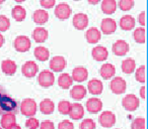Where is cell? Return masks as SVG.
Masks as SVG:
<instances>
[{"instance_id":"cell-1","label":"cell","mask_w":148,"mask_h":129,"mask_svg":"<svg viewBox=\"0 0 148 129\" xmlns=\"http://www.w3.org/2000/svg\"><path fill=\"white\" fill-rule=\"evenodd\" d=\"M18 109V104L11 96L3 93L0 97V111H3L5 113H13Z\"/></svg>"},{"instance_id":"cell-2","label":"cell","mask_w":148,"mask_h":129,"mask_svg":"<svg viewBox=\"0 0 148 129\" xmlns=\"http://www.w3.org/2000/svg\"><path fill=\"white\" fill-rule=\"evenodd\" d=\"M37 103L34 99L27 98L23 100L21 104V113L25 116L27 117H34L37 113Z\"/></svg>"},{"instance_id":"cell-3","label":"cell","mask_w":148,"mask_h":129,"mask_svg":"<svg viewBox=\"0 0 148 129\" xmlns=\"http://www.w3.org/2000/svg\"><path fill=\"white\" fill-rule=\"evenodd\" d=\"M38 82H39L40 86L44 87V88H48L54 85L55 82V76L51 71L44 70L43 72H41L38 77Z\"/></svg>"},{"instance_id":"cell-4","label":"cell","mask_w":148,"mask_h":129,"mask_svg":"<svg viewBox=\"0 0 148 129\" xmlns=\"http://www.w3.org/2000/svg\"><path fill=\"white\" fill-rule=\"evenodd\" d=\"M110 88H111L112 92L116 95H121L125 93L126 88H127V84L126 81L124 80L122 77H115L113 80L111 81L110 84Z\"/></svg>"},{"instance_id":"cell-5","label":"cell","mask_w":148,"mask_h":129,"mask_svg":"<svg viewBox=\"0 0 148 129\" xmlns=\"http://www.w3.org/2000/svg\"><path fill=\"white\" fill-rule=\"evenodd\" d=\"M31 41L25 35H18L13 41V47L19 53H25L31 49Z\"/></svg>"},{"instance_id":"cell-6","label":"cell","mask_w":148,"mask_h":129,"mask_svg":"<svg viewBox=\"0 0 148 129\" xmlns=\"http://www.w3.org/2000/svg\"><path fill=\"white\" fill-rule=\"evenodd\" d=\"M139 99L138 97H136L134 94H128L124 97L123 101H122V104L123 107L127 111L130 112H133V111L137 110L138 107H139Z\"/></svg>"},{"instance_id":"cell-7","label":"cell","mask_w":148,"mask_h":129,"mask_svg":"<svg viewBox=\"0 0 148 129\" xmlns=\"http://www.w3.org/2000/svg\"><path fill=\"white\" fill-rule=\"evenodd\" d=\"M99 124L105 128H111L116 123V115L112 111H105L99 115Z\"/></svg>"},{"instance_id":"cell-8","label":"cell","mask_w":148,"mask_h":129,"mask_svg":"<svg viewBox=\"0 0 148 129\" xmlns=\"http://www.w3.org/2000/svg\"><path fill=\"white\" fill-rule=\"evenodd\" d=\"M39 72V67L34 61H29L23 65L21 73L27 78H34Z\"/></svg>"},{"instance_id":"cell-9","label":"cell","mask_w":148,"mask_h":129,"mask_svg":"<svg viewBox=\"0 0 148 129\" xmlns=\"http://www.w3.org/2000/svg\"><path fill=\"white\" fill-rule=\"evenodd\" d=\"M71 8L67 3H60L55 8V15L60 20H65L68 19L71 15Z\"/></svg>"},{"instance_id":"cell-10","label":"cell","mask_w":148,"mask_h":129,"mask_svg":"<svg viewBox=\"0 0 148 129\" xmlns=\"http://www.w3.org/2000/svg\"><path fill=\"white\" fill-rule=\"evenodd\" d=\"M72 80L75 82H84L88 78V71L84 67H76L72 71Z\"/></svg>"},{"instance_id":"cell-11","label":"cell","mask_w":148,"mask_h":129,"mask_svg":"<svg viewBox=\"0 0 148 129\" xmlns=\"http://www.w3.org/2000/svg\"><path fill=\"white\" fill-rule=\"evenodd\" d=\"M49 66L53 72H62L66 67V59L62 55H56L51 59Z\"/></svg>"},{"instance_id":"cell-12","label":"cell","mask_w":148,"mask_h":129,"mask_svg":"<svg viewBox=\"0 0 148 129\" xmlns=\"http://www.w3.org/2000/svg\"><path fill=\"white\" fill-rule=\"evenodd\" d=\"M73 25L78 30H83L88 25V17L84 13H77L73 16Z\"/></svg>"},{"instance_id":"cell-13","label":"cell","mask_w":148,"mask_h":129,"mask_svg":"<svg viewBox=\"0 0 148 129\" xmlns=\"http://www.w3.org/2000/svg\"><path fill=\"white\" fill-rule=\"evenodd\" d=\"M101 32H103L105 34H112L116 31L117 29V23L116 20L113 18H105L103 19L101 23Z\"/></svg>"},{"instance_id":"cell-14","label":"cell","mask_w":148,"mask_h":129,"mask_svg":"<svg viewBox=\"0 0 148 129\" xmlns=\"http://www.w3.org/2000/svg\"><path fill=\"white\" fill-rule=\"evenodd\" d=\"M70 116V118L73 120H80L83 118L84 115V108L81 104L79 103H74L71 104V108H70V112L68 114Z\"/></svg>"},{"instance_id":"cell-15","label":"cell","mask_w":148,"mask_h":129,"mask_svg":"<svg viewBox=\"0 0 148 129\" xmlns=\"http://www.w3.org/2000/svg\"><path fill=\"white\" fill-rule=\"evenodd\" d=\"M129 51V45L123 39H119L113 45V53L118 57L125 55Z\"/></svg>"},{"instance_id":"cell-16","label":"cell","mask_w":148,"mask_h":129,"mask_svg":"<svg viewBox=\"0 0 148 129\" xmlns=\"http://www.w3.org/2000/svg\"><path fill=\"white\" fill-rule=\"evenodd\" d=\"M86 109L89 113H99L103 109V102L99 98H90L86 102Z\"/></svg>"},{"instance_id":"cell-17","label":"cell","mask_w":148,"mask_h":129,"mask_svg":"<svg viewBox=\"0 0 148 129\" xmlns=\"http://www.w3.org/2000/svg\"><path fill=\"white\" fill-rule=\"evenodd\" d=\"M92 57L97 61H103L109 57V51L103 45H97L92 49Z\"/></svg>"},{"instance_id":"cell-18","label":"cell","mask_w":148,"mask_h":129,"mask_svg":"<svg viewBox=\"0 0 148 129\" xmlns=\"http://www.w3.org/2000/svg\"><path fill=\"white\" fill-rule=\"evenodd\" d=\"M1 70L7 76H12L16 72L17 66L15 61H13L12 59H4L1 63Z\"/></svg>"},{"instance_id":"cell-19","label":"cell","mask_w":148,"mask_h":129,"mask_svg":"<svg viewBox=\"0 0 148 129\" xmlns=\"http://www.w3.org/2000/svg\"><path fill=\"white\" fill-rule=\"evenodd\" d=\"M87 90L92 95H99L103 93V85L101 81L97 80V79H92L87 84Z\"/></svg>"},{"instance_id":"cell-20","label":"cell","mask_w":148,"mask_h":129,"mask_svg":"<svg viewBox=\"0 0 148 129\" xmlns=\"http://www.w3.org/2000/svg\"><path fill=\"white\" fill-rule=\"evenodd\" d=\"M136 20L133 16L131 15H124L120 19V26L124 30H132L135 27Z\"/></svg>"},{"instance_id":"cell-21","label":"cell","mask_w":148,"mask_h":129,"mask_svg":"<svg viewBox=\"0 0 148 129\" xmlns=\"http://www.w3.org/2000/svg\"><path fill=\"white\" fill-rule=\"evenodd\" d=\"M115 73H116V68L112 63H103V66H101V70H99L101 76L103 79H106V80L113 78L115 76Z\"/></svg>"},{"instance_id":"cell-22","label":"cell","mask_w":148,"mask_h":129,"mask_svg":"<svg viewBox=\"0 0 148 129\" xmlns=\"http://www.w3.org/2000/svg\"><path fill=\"white\" fill-rule=\"evenodd\" d=\"M101 32L97 27H91V28L87 29L85 32V38H86L87 43H97L101 39Z\"/></svg>"},{"instance_id":"cell-23","label":"cell","mask_w":148,"mask_h":129,"mask_svg":"<svg viewBox=\"0 0 148 129\" xmlns=\"http://www.w3.org/2000/svg\"><path fill=\"white\" fill-rule=\"evenodd\" d=\"M48 36H49V33L48 30L44 27H37L35 28V30L33 31V37L35 39V41L39 43H45L47 41Z\"/></svg>"},{"instance_id":"cell-24","label":"cell","mask_w":148,"mask_h":129,"mask_svg":"<svg viewBox=\"0 0 148 129\" xmlns=\"http://www.w3.org/2000/svg\"><path fill=\"white\" fill-rule=\"evenodd\" d=\"M86 88L82 85H76V86H74L73 88L71 89L70 91V95L73 99L75 100H81L85 97L86 95Z\"/></svg>"},{"instance_id":"cell-25","label":"cell","mask_w":148,"mask_h":129,"mask_svg":"<svg viewBox=\"0 0 148 129\" xmlns=\"http://www.w3.org/2000/svg\"><path fill=\"white\" fill-rule=\"evenodd\" d=\"M15 121H16L15 114H13V113H4L2 115V117H1V120H0L1 128L7 129L9 126L15 124Z\"/></svg>"},{"instance_id":"cell-26","label":"cell","mask_w":148,"mask_h":129,"mask_svg":"<svg viewBox=\"0 0 148 129\" xmlns=\"http://www.w3.org/2000/svg\"><path fill=\"white\" fill-rule=\"evenodd\" d=\"M33 19L37 24H44L49 19V13L44 9H38L34 12Z\"/></svg>"},{"instance_id":"cell-27","label":"cell","mask_w":148,"mask_h":129,"mask_svg":"<svg viewBox=\"0 0 148 129\" xmlns=\"http://www.w3.org/2000/svg\"><path fill=\"white\" fill-rule=\"evenodd\" d=\"M117 9V2L116 0H103L101 2V10L106 14H113Z\"/></svg>"},{"instance_id":"cell-28","label":"cell","mask_w":148,"mask_h":129,"mask_svg":"<svg viewBox=\"0 0 148 129\" xmlns=\"http://www.w3.org/2000/svg\"><path fill=\"white\" fill-rule=\"evenodd\" d=\"M40 110L43 114L49 115L52 114L55 110V104L52 100L50 99H44L41 103H40Z\"/></svg>"},{"instance_id":"cell-29","label":"cell","mask_w":148,"mask_h":129,"mask_svg":"<svg viewBox=\"0 0 148 129\" xmlns=\"http://www.w3.org/2000/svg\"><path fill=\"white\" fill-rule=\"evenodd\" d=\"M34 55H35L36 59L40 61H48L50 57L49 49L45 47H37L35 49V51H34Z\"/></svg>"},{"instance_id":"cell-30","label":"cell","mask_w":148,"mask_h":129,"mask_svg":"<svg viewBox=\"0 0 148 129\" xmlns=\"http://www.w3.org/2000/svg\"><path fill=\"white\" fill-rule=\"evenodd\" d=\"M11 14H12V17L15 19L16 21H23L27 16V11L21 5H15L12 8V11H11Z\"/></svg>"},{"instance_id":"cell-31","label":"cell","mask_w":148,"mask_h":129,"mask_svg":"<svg viewBox=\"0 0 148 129\" xmlns=\"http://www.w3.org/2000/svg\"><path fill=\"white\" fill-rule=\"evenodd\" d=\"M135 69H136L135 59L129 57V59H126L122 61V71L125 74H132L135 71Z\"/></svg>"},{"instance_id":"cell-32","label":"cell","mask_w":148,"mask_h":129,"mask_svg":"<svg viewBox=\"0 0 148 129\" xmlns=\"http://www.w3.org/2000/svg\"><path fill=\"white\" fill-rule=\"evenodd\" d=\"M72 83L73 80L69 74H61L58 78V85L62 89H69L72 86Z\"/></svg>"},{"instance_id":"cell-33","label":"cell","mask_w":148,"mask_h":129,"mask_svg":"<svg viewBox=\"0 0 148 129\" xmlns=\"http://www.w3.org/2000/svg\"><path fill=\"white\" fill-rule=\"evenodd\" d=\"M133 37L136 43H145V28L144 27H138V28H136L133 33Z\"/></svg>"},{"instance_id":"cell-34","label":"cell","mask_w":148,"mask_h":129,"mask_svg":"<svg viewBox=\"0 0 148 129\" xmlns=\"http://www.w3.org/2000/svg\"><path fill=\"white\" fill-rule=\"evenodd\" d=\"M70 108H71V103L69 101H66V100L60 101L59 104H58V111H59V113H61L63 115L69 114Z\"/></svg>"},{"instance_id":"cell-35","label":"cell","mask_w":148,"mask_h":129,"mask_svg":"<svg viewBox=\"0 0 148 129\" xmlns=\"http://www.w3.org/2000/svg\"><path fill=\"white\" fill-rule=\"evenodd\" d=\"M135 78L137 82L145 83V66H141L136 70Z\"/></svg>"},{"instance_id":"cell-36","label":"cell","mask_w":148,"mask_h":129,"mask_svg":"<svg viewBox=\"0 0 148 129\" xmlns=\"http://www.w3.org/2000/svg\"><path fill=\"white\" fill-rule=\"evenodd\" d=\"M10 27V20L5 15H0V31H6Z\"/></svg>"},{"instance_id":"cell-37","label":"cell","mask_w":148,"mask_h":129,"mask_svg":"<svg viewBox=\"0 0 148 129\" xmlns=\"http://www.w3.org/2000/svg\"><path fill=\"white\" fill-rule=\"evenodd\" d=\"M131 129H145V119L142 117L134 119L131 124Z\"/></svg>"},{"instance_id":"cell-38","label":"cell","mask_w":148,"mask_h":129,"mask_svg":"<svg viewBox=\"0 0 148 129\" xmlns=\"http://www.w3.org/2000/svg\"><path fill=\"white\" fill-rule=\"evenodd\" d=\"M134 6V0H120L119 1V7L121 10L128 11Z\"/></svg>"},{"instance_id":"cell-39","label":"cell","mask_w":148,"mask_h":129,"mask_svg":"<svg viewBox=\"0 0 148 129\" xmlns=\"http://www.w3.org/2000/svg\"><path fill=\"white\" fill-rule=\"evenodd\" d=\"M80 129H95V122L92 119H84L82 122L80 123Z\"/></svg>"},{"instance_id":"cell-40","label":"cell","mask_w":148,"mask_h":129,"mask_svg":"<svg viewBox=\"0 0 148 129\" xmlns=\"http://www.w3.org/2000/svg\"><path fill=\"white\" fill-rule=\"evenodd\" d=\"M25 127L29 129H38L40 127V122L35 117H29L25 122Z\"/></svg>"},{"instance_id":"cell-41","label":"cell","mask_w":148,"mask_h":129,"mask_svg":"<svg viewBox=\"0 0 148 129\" xmlns=\"http://www.w3.org/2000/svg\"><path fill=\"white\" fill-rule=\"evenodd\" d=\"M58 129H74V125L71 121L63 120L58 124Z\"/></svg>"},{"instance_id":"cell-42","label":"cell","mask_w":148,"mask_h":129,"mask_svg":"<svg viewBox=\"0 0 148 129\" xmlns=\"http://www.w3.org/2000/svg\"><path fill=\"white\" fill-rule=\"evenodd\" d=\"M40 129H55V125L52 121L45 120L40 123Z\"/></svg>"},{"instance_id":"cell-43","label":"cell","mask_w":148,"mask_h":129,"mask_svg":"<svg viewBox=\"0 0 148 129\" xmlns=\"http://www.w3.org/2000/svg\"><path fill=\"white\" fill-rule=\"evenodd\" d=\"M56 0H40V3L44 8H52L55 5Z\"/></svg>"},{"instance_id":"cell-44","label":"cell","mask_w":148,"mask_h":129,"mask_svg":"<svg viewBox=\"0 0 148 129\" xmlns=\"http://www.w3.org/2000/svg\"><path fill=\"white\" fill-rule=\"evenodd\" d=\"M138 21H139V23L142 26L145 25V11H142L139 14V16H138Z\"/></svg>"},{"instance_id":"cell-45","label":"cell","mask_w":148,"mask_h":129,"mask_svg":"<svg viewBox=\"0 0 148 129\" xmlns=\"http://www.w3.org/2000/svg\"><path fill=\"white\" fill-rule=\"evenodd\" d=\"M145 91H146V88H145V86H143V87H141L140 88V91H139V93H140V97H141L142 99H145Z\"/></svg>"},{"instance_id":"cell-46","label":"cell","mask_w":148,"mask_h":129,"mask_svg":"<svg viewBox=\"0 0 148 129\" xmlns=\"http://www.w3.org/2000/svg\"><path fill=\"white\" fill-rule=\"evenodd\" d=\"M7 129H21V127L19 126V125H17L16 123H15V124H13V125H11V126H9Z\"/></svg>"},{"instance_id":"cell-47","label":"cell","mask_w":148,"mask_h":129,"mask_svg":"<svg viewBox=\"0 0 148 129\" xmlns=\"http://www.w3.org/2000/svg\"><path fill=\"white\" fill-rule=\"evenodd\" d=\"M4 45V36H3L1 33H0V47Z\"/></svg>"},{"instance_id":"cell-48","label":"cell","mask_w":148,"mask_h":129,"mask_svg":"<svg viewBox=\"0 0 148 129\" xmlns=\"http://www.w3.org/2000/svg\"><path fill=\"white\" fill-rule=\"evenodd\" d=\"M99 1H101V0H88V3L89 4L95 5V4H97V3H99Z\"/></svg>"},{"instance_id":"cell-49","label":"cell","mask_w":148,"mask_h":129,"mask_svg":"<svg viewBox=\"0 0 148 129\" xmlns=\"http://www.w3.org/2000/svg\"><path fill=\"white\" fill-rule=\"evenodd\" d=\"M15 2H18V3H21V2H23L25 0H14Z\"/></svg>"},{"instance_id":"cell-50","label":"cell","mask_w":148,"mask_h":129,"mask_svg":"<svg viewBox=\"0 0 148 129\" xmlns=\"http://www.w3.org/2000/svg\"><path fill=\"white\" fill-rule=\"evenodd\" d=\"M4 1H5V0H0V4H2V3L4 2Z\"/></svg>"},{"instance_id":"cell-51","label":"cell","mask_w":148,"mask_h":129,"mask_svg":"<svg viewBox=\"0 0 148 129\" xmlns=\"http://www.w3.org/2000/svg\"><path fill=\"white\" fill-rule=\"evenodd\" d=\"M2 94H3V92L1 90H0V97H1V95H2Z\"/></svg>"},{"instance_id":"cell-52","label":"cell","mask_w":148,"mask_h":129,"mask_svg":"<svg viewBox=\"0 0 148 129\" xmlns=\"http://www.w3.org/2000/svg\"><path fill=\"white\" fill-rule=\"evenodd\" d=\"M74 1H79V0H74Z\"/></svg>"},{"instance_id":"cell-53","label":"cell","mask_w":148,"mask_h":129,"mask_svg":"<svg viewBox=\"0 0 148 129\" xmlns=\"http://www.w3.org/2000/svg\"><path fill=\"white\" fill-rule=\"evenodd\" d=\"M0 115H1V111H0Z\"/></svg>"},{"instance_id":"cell-54","label":"cell","mask_w":148,"mask_h":129,"mask_svg":"<svg viewBox=\"0 0 148 129\" xmlns=\"http://www.w3.org/2000/svg\"><path fill=\"white\" fill-rule=\"evenodd\" d=\"M0 129H2V128H1V127H0Z\"/></svg>"},{"instance_id":"cell-55","label":"cell","mask_w":148,"mask_h":129,"mask_svg":"<svg viewBox=\"0 0 148 129\" xmlns=\"http://www.w3.org/2000/svg\"><path fill=\"white\" fill-rule=\"evenodd\" d=\"M116 129H119V128H116Z\"/></svg>"}]
</instances>
